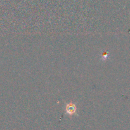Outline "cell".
<instances>
[{"instance_id":"obj_1","label":"cell","mask_w":130,"mask_h":130,"mask_svg":"<svg viewBox=\"0 0 130 130\" xmlns=\"http://www.w3.org/2000/svg\"><path fill=\"white\" fill-rule=\"evenodd\" d=\"M66 113H68L69 115H72L76 112V107L75 105L72 104V103H69L67 105L66 107Z\"/></svg>"}]
</instances>
